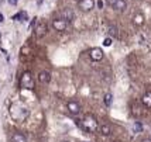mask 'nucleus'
Returning <instances> with one entry per match:
<instances>
[{
  "mask_svg": "<svg viewBox=\"0 0 151 142\" xmlns=\"http://www.w3.org/2000/svg\"><path fill=\"white\" fill-rule=\"evenodd\" d=\"M61 19H64L68 24H69V23H72L73 20H75V13H73V10H71V9H65V10H62Z\"/></svg>",
  "mask_w": 151,
  "mask_h": 142,
  "instance_id": "obj_8",
  "label": "nucleus"
},
{
  "mask_svg": "<svg viewBox=\"0 0 151 142\" xmlns=\"http://www.w3.org/2000/svg\"><path fill=\"white\" fill-rule=\"evenodd\" d=\"M89 56H91V59H92V61L99 62V61H102V59H103L105 54H103V51H102L100 48H92V49H91V52H89Z\"/></svg>",
  "mask_w": 151,
  "mask_h": 142,
  "instance_id": "obj_6",
  "label": "nucleus"
},
{
  "mask_svg": "<svg viewBox=\"0 0 151 142\" xmlns=\"http://www.w3.org/2000/svg\"><path fill=\"white\" fill-rule=\"evenodd\" d=\"M107 34L110 35V37H117L119 32H117V28L114 26H107Z\"/></svg>",
  "mask_w": 151,
  "mask_h": 142,
  "instance_id": "obj_16",
  "label": "nucleus"
},
{
  "mask_svg": "<svg viewBox=\"0 0 151 142\" xmlns=\"http://www.w3.org/2000/svg\"><path fill=\"white\" fill-rule=\"evenodd\" d=\"M52 27L57 31H65L66 27H68V23L64 19H55L52 21Z\"/></svg>",
  "mask_w": 151,
  "mask_h": 142,
  "instance_id": "obj_7",
  "label": "nucleus"
},
{
  "mask_svg": "<svg viewBox=\"0 0 151 142\" xmlns=\"http://www.w3.org/2000/svg\"><path fill=\"white\" fill-rule=\"evenodd\" d=\"M103 46H112V44H113V41H112V37H106L105 39H103Z\"/></svg>",
  "mask_w": 151,
  "mask_h": 142,
  "instance_id": "obj_19",
  "label": "nucleus"
},
{
  "mask_svg": "<svg viewBox=\"0 0 151 142\" xmlns=\"http://www.w3.org/2000/svg\"><path fill=\"white\" fill-rule=\"evenodd\" d=\"M95 0H79L78 1V7L82 10V11H85V13H89V11H92L93 9H95Z\"/></svg>",
  "mask_w": 151,
  "mask_h": 142,
  "instance_id": "obj_3",
  "label": "nucleus"
},
{
  "mask_svg": "<svg viewBox=\"0 0 151 142\" xmlns=\"http://www.w3.org/2000/svg\"><path fill=\"white\" fill-rule=\"evenodd\" d=\"M47 32H48V26H47L45 23H40L38 26L35 27V38L40 39V38H42V37H45Z\"/></svg>",
  "mask_w": 151,
  "mask_h": 142,
  "instance_id": "obj_5",
  "label": "nucleus"
},
{
  "mask_svg": "<svg viewBox=\"0 0 151 142\" xmlns=\"http://www.w3.org/2000/svg\"><path fill=\"white\" fill-rule=\"evenodd\" d=\"M66 107H68L69 113H71V114H73V116H78L79 113H81V106H79L76 101H68Z\"/></svg>",
  "mask_w": 151,
  "mask_h": 142,
  "instance_id": "obj_9",
  "label": "nucleus"
},
{
  "mask_svg": "<svg viewBox=\"0 0 151 142\" xmlns=\"http://www.w3.org/2000/svg\"><path fill=\"white\" fill-rule=\"evenodd\" d=\"M103 98H105V104H106V106H107V107H110V106H112V103H113V94H112V93H106Z\"/></svg>",
  "mask_w": 151,
  "mask_h": 142,
  "instance_id": "obj_17",
  "label": "nucleus"
},
{
  "mask_svg": "<svg viewBox=\"0 0 151 142\" xmlns=\"http://www.w3.org/2000/svg\"><path fill=\"white\" fill-rule=\"evenodd\" d=\"M82 127H83V129H85L86 132L92 134V132H95L99 128V123L92 114H86L83 117V120H82Z\"/></svg>",
  "mask_w": 151,
  "mask_h": 142,
  "instance_id": "obj_1",
  "label": "nucleus"
},
{
  "mask_svg": "<svg viewBox=\"0 0 151 142\" xmlns=\"http://www.w3.org/2000/svg\"><path fill=\"white\" fill-rule=\"evenodd\" d=\"M143 23H144V16H143V14L134 16V24H136V26H143Z\"/></svg>",
  "mask_w": 151,
  "mask_h": 142,
  "instance_id": "obj_18",
  "label": "nucleus"
},
{
  "mask_svg": "<svg viewBox=\"0 0 151 142\" xmlns=\"http://www.w3.org/2000/svg\"><path fill=\"white\" fill-rule=\"evenodd\" d=\"M21 87H24V89H30V87H33V78H31V73L30 72H26L23 76H21Z\"/></svg>",
  "mask_w": 151,
  "mask_h": 142,
  "instance_id": "obj_4",
  "label": "nucleus"
},
{
  "mask_svg": "<svg viewBox=\"0 0 151 142\" xmlns=\"http://www.w3.org/2000/svg\"><path fill=\"white\" fill-rule=\"evenodd\" d=\"M13 20H14V21H27V20H28V17H27V14L24 13V11H20V13L14 14Z\"/></svg>",
  "mask_w": 151,
  "mask_h": 142,
  "instance_id": "obj_13",
  "label": "nucleus"
},
{
  "mask_svg": "<svg viewBox=\"0 0 151 142\" xmlns=\"http://www.w3.org/2000/svg\"><path fill=\"white\" fill-rule=\"evenodd\" d=\"M141 101H143V104H144V106H147V107H151V90L147 91L144 96H143Z\"/></svg>",
  "mask_w": 151,
  "mask_h": 142,
  "instance_id": "obj_14",
  "label": "nucleus"
},
{
  "mask_svg": "<svg viewBox=\"0 0 151 142\" xmlns=\"http://www.w3.org/2000/svg\"><path fill=\"white\" fill-rule=\"evenodd\" d=\"M133 131H134V134H140L143 131V124L140 123V121H136V123L133 124Z\"/></svg>",
  "mask_w": 151,
  "mask_h": 142,
  "instance_id": "obj_15",
  "label": "nucleus"
},
{
  "mask_svg": "<svg viewBox=\"0 0 151 142\" xmlns=\"http://www.w3.org/2000/svg\"><path fill=\"white\" fill-rule=\"evenodd\" d=\"M96 4H98L99 9H103V1H102V0H98V1H96Z\"/></svg>",
  "mask_w": 151,
  "mask_h": 142,
  "instance_id": "obj_20",
  "label": "nucleus"
},
{
  "mask_svg": "<svg viewBox=\"0 0 151 142\" xmlns=\"http://www.w3.org/2000/svg\"><path fill=\"white\" fill-rule=\"evenodd\" d=\"M35 20H37V19H33V20H31V24H30V27H31V28L35 26Z\"/></svg>",
  "mask_w": 151,
  "mask_h": 142,
  "instance_id": "obj_22",
  "label": "nucleus"
},
{
  "mask_svg": "<svg viewBox=\"0 0 151 142\" xmlns=\"http://www.w3.org/2000/svg\"><path fill=\"white\" fill-rule=\"evenodd\" d=\"M3 20H4V17H3V14H0V23H3Z\"/></svg>",
  "mask_w": 151,
  "mask_h": 142,
  "instance_id": "obj_23",
  "label": "nucleus"
},
{
  "mask_svg": "<svg viewBox=\"0 0 151 142\" xmlns=\"http://www.w3.org/2000/svg\"><path fill=\"white\" fill-rule=\"evenodd\" d=\"M99 131H100V134L103 136H107L112 134V127H110L109 124H103V125L99 127Z\"/></svg>",
  "mask_w": 151,
  "mask_h": 142,
  "instance_id": "obj_11",
  "label": "nucleus"
},
{
  "mask_svg": "<svg viewBox=\"0 0 151 142\" xmlns=\"http://www.w3.org/2000/svg\"><path fill=\"white\" fill-rule=\"evenodd\" d=\"M106 3H107V6H110L116 11H124L127 9L126 0H106Z\"/></svg>",
  "mask_w": 151,
  "mask_h": 142,
  "instance_id": "obj_2",
  "label": "nucleus"
},
{
  "mask_svg": "<svg viewBox=\"0 0 151 142\" xmlns=\"http://www.w3.org/2000/svg\"><path fill=\"white\" fill-rule=\"evenodd\" d=\"M141 142H151V139H148V138H147V139H143Z\"/></svg>",
  "mask_w": 151,
  "mask_h": 142,
  "instance_id": "obj_24",
  "label": "nucleus"
},
{
  "mask_svg": "<svg viewBox=\"0 0 151 142\" xmlns=\"http://www.w3.org/2000/svg\"><path fill=\"white\" fill-rule=\"evenodd\" d=\"M9 3H10V4H17V3H19V0H9Z\"/></svg>",
  "mask_w": 151,
  "mask_h": 142,
  "instance_id": "obj_21",
  "label": "nucleus"
},
{
  "mask_svg": "<svg viewBox=\"0 0 151 142\" xmlns=\"http://www.w3.org/2000/svg\"><path fill=\"white\" fill-rule=\"evenodd\" d=\"M62 142H66V141H62Z\"/></svg>",
  "mask_w": 151,
  "mask_h": 142,
  "instance_id": "obj_25",
  "label": "nucleus"
},
{
  "mask_svg": "<svg viewBox=\"0 0 151 142\" xmlns=\"http://www.w3.org/2000/svg\"><path fill=\"white\" fill-rule=\"evenodd\" d=\"M12 142H27V138H26V135H23L20 132H16L12 136Z\"/></svg>",
  "mask_w": 151,
  "mask_h": 142,
  "instance_id": "obj_12",
  "label": "nucleus"
},
{
  "mask_svg": "<svg viewBox=\"0 0 151 142\" xmlns=\"http://www.w3.org/2000/svg\"><path fill=\"white\" fill-rule=\"evenodd\" d=\"M38 82L42 84H47L51 82V73L47 71H41L38 73Z\"/></svg>",
  "mask_w": 151,
  "mask_h": 142,
  "instance_id": "obj_10",
  "label": "nucleus"
}]
</instances>
